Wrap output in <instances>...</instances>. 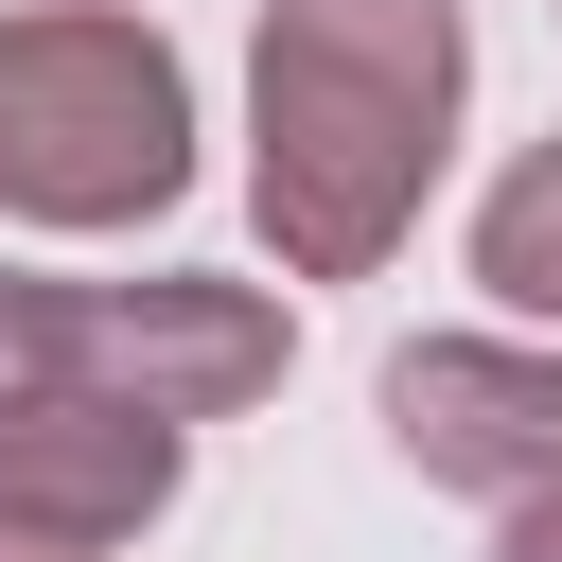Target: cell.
<instances>
[{
  "instance_id": "cell-1",
  "label": "cell",
  "mask_w": 562,
  "mask_h": 562,
  "mask_svg": "<svg viewBox=\"0 0 562 562\" xmlns=\"http://www.w3.org/2000/svg\"><path fill=\"white\" fill-rule=\"evenodd\" d=\"M457 0H263L246 18V228L281 281H386L457 176Z\"/></svg>"
},
{
  "instance_id": "cell-2",
  "label": "cell",
  "mask_w": 562,
  "mask_h": 562,
  "mask_svg": "<svg viewBox=\"0 0 562 562\" xmlns=\"http://www.w3.org/2000/svg\"><path fill=\"white\" fill-rule=\"evenodd\" d=\"M193 53L140 0H0V228H158L193 193Z\"/></svg>"
},
{
  "instance_id": "cell-8",
  "label": "cell",
  "mask_w": 562,
  "mask_h": 562,
  "mask_svg": "<svg viewBox=\"0 0 562 562\" xmlns=\"http://www.w3.org/2000/svg\"><path fill=\"white\" fill-rule=\"evenodd\" d=\"M492 562H562V492H544V509H509V527H492Z\"/></svg>"
},
{
  "instance_id": "cell-6",
  "label": "cell",
  "mask_w": 562,
  "mask_h": 562,
  "mask_svg": "<svg viewBox=\"0 0 562 562\" xmlns=\"http://www.w3.org/2000/svg\"><path fill=\"white\" fill-rule=\"evenodd\" d=\"M457 246H474V281H492V316L562 351V123L492 158V193H474V228H457Z\"/></svg>"
},
{
  "instance_id": "cell-10",
  "label": "cell",
  "mask_w": 562,
  "mask_h": 562,
  "mask_svg": "<svg viewBox=\"0 0 562 562\" xmlns=\"http://www.w3.org/2000/svg\"><path fill=\"white\" fill-rule=\"evenodd\" d=\"M544 18H562V0H544Z\"/></svg>"
},
{
  "instance_id": "cell-9",
  "label": "cell",
  "mask_w": 562,
  "mask_h": 562,
  "mask_svg": "<svg viewBox=\"0 0 562 562\" xmlns=\"http://www.w3.org/2000/svg\"><path fill=\"white\" fill-rule=\"evenodd\" d=\"M0 562H88V544H35V527H0Z\"/></svg>"
},
{
  "instance_id": "cell-3",
  "label": "cell",
  "mask_w": 562,
  "mask_h": 562,
  "mask_svg": "<svg viewBox=\"0 0 562 562\" xmlns=\"http://www.w3.org/2000/svg\"><path fill=\"white\" fill-rule=\"evenodd\" d=\"M299 369V316L281 281H228V263H140V281H53V386L88 404H140V422H246L263 386Z\"/></svg>"
},
{
  "instance_id": "cell-5",
  "label": "cell",
  "mask_w": 562,
  "mask_h": 562,
  "mask_svg": "<svg viewBox=\"0 0 562 562\" xmlns=\"http://www.w3.org/2000/svg\"><path fill=\"white\" fill-rule=\"evenodd\" d=\"M176 492H193V439H176V422H140V404L35 386V404L0 422V527H35V544H88V562H123V544H140Z\"/></svg>"
},
{
  "instance_id": "cell-7",
  "label": "cell",
  "mask_w": 562,
  "mask_h": 562,
  "mask_svg": "<svg viewBox=\"0 0 562 562\" xmlns=\"http://www.w3.org/2000/svg\"><path fill=\"white\" fill-rule=\"evenodd\" d=\"M35 386H53V281H35V263H0V422H18Z\"/></svg>"
},
{
  "instance_id": "cell-4",
  "label": "cell",
  "mask_w": 562,
  "mask_h": 562,
  "mask_svg": "<svg viewBox=\"0 0 562 562\" xmlns=\"http://www.w3.org/2000/svg\"><path fill=\"white\" fill-rule=\"evenodd\" d=\"M369 404H386V457L422 492H474L492 527L562 492V351L544 334H404Z\"/></svg>"
}]
</instances>
